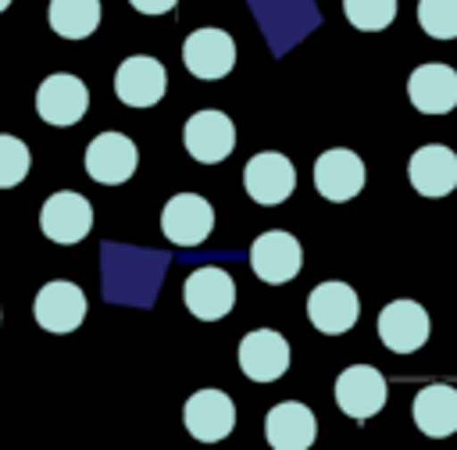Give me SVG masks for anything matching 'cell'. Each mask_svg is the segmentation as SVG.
I'll return each instance as SVG.
<instances>
[{
  "instance_id": "obj_1",
  "label": "cell",
  "mask_w": 457,
  "mask_h": 450,
  "mask_svg": "<svg viewBox=\"0 0 457 450\" xmlns=\"http://www.w3.org/2000/svg\"><path fill=\"white\" fill-rule=\"evenodd\" d=\"M86 107H89V89L79 75L54 71L36 89V114L46 125H57V129L75 125V121L86 118Z\"/></svg>"
},
{
  "instance_id": "obj_2",
  "label": "cell",
  "mask_w": 457,
  "mask_h": 450,
  "mask_svg": "<svg viewBox=\"0 0 457 450\" xmlns=\"http://www.w3.org/2000/svg\"><path fill=\"white\" fill-rule=\"evenodd\" d=\"M182 64L189 75L196 79H225L232 68H236V43L225 29H214V25H204L196 32L186 36L182 43Z\"/></svg>"
},
{
  "instance_id": "obj_3",
  "label": "cell",
  "mask_w": 457,
  "mask_h": 450,
  "mask_svg": "<svg viewBox=\"0 0 457 450\" xmlns=\"http://www.w3.org/2000/svg\"><path fill=\"white\" fill-rule=\"evenodd\" d=\"M39 229L50 243H61V246H71L79 239L89 236L93 229V207L82 193L75 189H61L54 196L43 200V211H39Z\"/></svg>"
},
{
  "instance_id": "obj_4",
  "label": "cell",
  "mask_w": 457,
  "mask_h": 450,
  "mask_svg": "<svg viewBox=\"0 0 457 450\" xmlns=\"http://www.w3.org/2000/svg\"><path fill=\"white\" fill-rule=\"evenodd\" d=\"M139 150L125 132H100L86 146V175L100 186H121L132 179Z\"/></svg>"
},
{
  "instance_id": "obj_5",
  "label": "cell",
  "mask_w": 457,
  "mask_h": 450,
  "mask_svg": "<svg viewBox=\"0 0 457 450\" xmlns=\"http://www.w3.org/2000/svg\"><path fill=\"white\" fill-rule=\"evenodd\" d=\"M243 186H246V196L264 204V207H275L282 204L293 189H296V168L286 154L278 150H261L246 161L243 168Z\"/></svg>"
},
{
  "instance_id": "obj_6",
  "label": "cell",
  "mask_w": 457,
  "mask_h": 450,
  "mask_svg": "<svg viewBox=\"0 0 457 450\" xmlns=\"http://www.w3.org/2000/svg\"><path fill=\"white\" fill-rule=\"evenodd\" d=\"M86 293L75 286V282H68V279H54V282H46L39 293H36V300H32V314H36V321H39V329H46V332H54V336H64V332H75L79 325H82V318H86Z\"/></svg>"
},
{
  "instance_id": "obj_7",
  "label": "cell",
  "mask_w": 457,
  "mask_h": 450,
  "mask_svg": "<svg viewBox=\"0 0 457 450\" xmlns=\"http://www.w3.org/2000/svg\"><path fill=\"white\" fill-rule=\"evenodd\" d=\"M386 375L371 364H350L339 379H336V404L346 418L353 421H368L371 414H378L386 407Z\"/></svg>"
},
{
  "instance_id": "obj_8",
  "label": "cell",
  "mask_w": 457,
  "mask_h": 450,
  "mask_svg": "<svg viewBox=\"0 0 457 450\" xmlns=\"http://www.w3.org/2000/svg\"><path fill=\"white\" fill-rule=\"evenodd\" d=\"M182 143L189 150L193 161L200 164H218L225 161L232 150H236V125L228 114L207 107V111H196L186 129H182Z\"/></svg>"
},
{
  "instance_id": "obj_9",
  "label": "cell",
  "mask_w": 457,
  "mask_h": 450,
  "mask_svg": "<svg viewBox=\"0 0 457 450\" xmlns=\"http://www.w3.org/2000/svg\"><path fill=\"white\" fill-rule=\"evenodd\" d=\"M214 229V207L200 193H175L161 211V232L175 246H200Z\"/></svg>"
},
{
  "instance_id": "obj_10",
  "label": "cell",
  "mask_w": 457,
  "mask_h": 450,
  "mask_svg": "<svg viewBox=\"0 0 457 450\" xmlns=\"http://www.w3.org/2000/svg\"><path fill=\"white\" fill-rule=\"evenodd\" d=\"M300 264H303L300 239L289 236V232H282V229H271V232L257 236L253 246H250V268L268 286H282V282L296 279Z\"/></svg>"
},
{
  "instance_id": "obj_11",
  "label": "cell",
  "mask_w": 457,
  "mask_h": 450,
  "mask_svg": "<svg viewBox=\"0 0 457 450\" xmlns=\"http://www.w3.org/2000/svg\"><path fill=\"white\" fill-rule=\"evenodd\" d=\"M182 300H186V307H189L193 318H200V321H218V318H225V314L232 311V304H236V282H232V275H228L225 268L207 264V268H196V271L186 279Z\"/></svg>"
},
{
  "instance_id": "obj_12",
  "label": "cell",
  "mask_w": 457,
  "mask_h": 450,
  "mask_svg": "<svg viewBox=\"0 0 457 450\" xmlns=\"http://www.w3.org/2000/svg\"><path fill=\"white\" fill-rule=\"evenodd\" d=\"M168 89V71L150 54H132L114 71V93L129 107H154Z\"/></svg>"
},
{
  "instance_id": "obj_13",
  "label": "cell",
  "mask_w": 457,
  "mask_h": 450,
  "mask_svg": "<svg viewBox=\"0 0 457 450\" xmlns=\"http://www.w3.org/2000/svg\"><path fill=\"white\" fill-rule=\"evenodd\" d=\"M357 314H361V300H357L353 286H346V282H336V279L332 282H321L307 296V318L325 336L350 332L353 321H357Z\"/></svg>"
},
{
  "instance_id": "obj_14",
  "label": "cell",
  "mask_w": 457,
  "mask_h": 450,
  "mask_svg": "<svg viewBox=\"0 0 457 450\" xmlns=\"http://www.w3.org/2000/svg\"><path fill=\"white\" fill-rule=\"evenodd\" d=\"M432 321L418 300H393L378 314V339L396 354H414L428 343Z\"/></svg>"
},
{
  "instance_id": "obj_15",
  "label": "cell",
  "mask_w": 457,
  "mask_h": 450,
  "mask_svg": "<svg viewBox=\"0 0 457 450\" xmlns=\"http://www.w3.org/2000/svg\"><path fill=\"white\" fill-rule=\"evenodd\" d=\"M182 421L193 439L218 443L236 429V404L221 389H196L182 407Z\"/></svg>"
},
{
  "instance_id": "obj_16",
  "label": "cell",
  "mask_w": 457,
  "mask_h": 450,
  "mask_svg": "<svg viewBox=\"0 0 457 450\" xmlns=\"http://www.w3.org/2000/svg\"><path fill=\"white\" fill-rule=\"evenodd\" d=\"M314 189L332 200V204H346L364 189V161L353 150L332 146L314 161Z\"/></svg>"
},
{
  "instance_id": "obj_17",
  "label": "cell",
  "mask_w": 457,
  "mask_h": 450,
  "mask_svg": "<svg viewBox=\"0 0 457 450\" xmlns=\"http://www.w3.org/2000/svg\"><path fill=\"white\" fill-rule=\"evenodd\" d=\"M239 368L253 382H275L289 368V343L275 329H253L239 343Z\"/></svg>"
},
{
  "instance_id": "obj_18",
  "label": "cell",
  "mask_w": 457,
  "mask_h": 450,
  "mask_svg": "<svg viewBox=\"0 0 457 450\" xmlns=\"http://www.w3.org/2000/svg\"><path fill=\"white\" fill-rule=\"evenodd\" d=\"M407 96L421 114H446L457 107V71L450 64H418L407 79Z\"/></svg>"
},
{
  "instance_id": "obj_19",
  "label": "cell",
  "mask_w": 457,
  "mask_h": 450,
  "mask_svg": "<svg viewBox=\"0 0 457 450\" xmlns=\"http://www.w3.org/2000/svg\"><path fill=\"white\" fill-rule=\"evenodd\" d=\"M264 436H268V446L271 450H307L318 436V421H314V411L296 404V400H286V404H275L264 418Z\"/></svg>"
},
{
  "instance_id": "obj_20",
  "label": "cell",
  "mask_w": 457,
  "mask_h": 450,
  "mask_svg": "<svg viewBox=\"0 0 457 450\" xmlns=\"http://www.w3.org/2000/svg\"><path fill=\"white\" fill-rule=\"evenodd\" d=\"M407 175L421 196H446L457 189V154L450 146H421L411 154Z\"/></svg>"
},
{
  "instance_id": "obj_21",
  "label": "cell",
  "mask_w": 457,
  "mask_h": 450,
  "mask_svg": "<svg viewBox=\"0 0 457 450\" xmlns=\"http://www.w3.org/2000/svg\"><path fill=\"white\" fill-rule=\"evenodd\" d=\"M414 425L428 439H446L457 432V389L432 382L414 396Z\"/></svg>"
},
{
  "instance_id": "obj_22",
  "label": "cell",
  "mask_w": 457,
  "mask_h": 450,
  "mask_svg": "<svg viewBox=\"0 0 457 450\" xmlns=\"http://www.w3.org/2000/svg\"><path fill=\"white\" fill-rule=\"evenodd\" d=\"M100 25V0H50V29L61 39H86Z\"/></svg>"
},
{
  "instance_id": "obj_23",
  "label": "cell",
  "mask_w": 457,
  "mask_h": 450,
  "mask_svg": "<svg viewBox=\"0 0 457 450\" xmlns=\"http://www.w3.org/2000/svg\"><path fill=\"white\" fill-rule=\"evenodd\" d=\"M346 21L361 32H382L396 18V0H343Z\"/></svg>"
},
{
  "instance_id": "obj_24",
  "label": "cell",
  "mask_w": 457,
  "mask_h": 450,
  "mask_svg": "<svg viewBox=\"0 0 457 450\" xmlns=\"http://www.w3.org/2000/svg\"><path fill=\"white\" fill-rule=\"evenodd\" d=\"M418 25L432 39H457V0H418Z\"/></svg>"
},
{
  "instance_id": "obj_25",
  "label": "cell",
  "mask_w": 457,
  "mask_h": 450,
  "mask_svg": "<svg viewBox=\"0 0 457 450\" xmlns=\"http://www.w3.org/2000/svg\"><path fill=\"white\" fill-rule=\"evenodd\" d=\"M32 168V154L18 136L0 132V189H14L18 182H25Z\"/></svg>"
},
{
  "instance_id": "obj_26",
  "label": "cell",
  "mask_w": 457,
  "mask_h": 450,
  "mask_svg": "<svg viewBox=\"0 0 457 450\" xmlns=\"http://www.w3.org/2000/svg\"><path fill=\"white\" fill-rule=\"evenodd\" d=\"M139 14H168V11H175V4L179 0H129Z\"/></svg>"
},
{
  "instance_id": "obj_27",
  "label": "cell",
  "mask_w": 457,
  "mask_h": 450,
  "mask_svg": "<svg viewBox=\"0 0 457 450\" xmlns=\"http://www.w3.org/2000/svg\"><path fill=\"white\" fill-rule=\"evenodd\" d=\"M7 7H11V0H0V14H4V11H7Z\"/></svg>"
}]
</instances>
